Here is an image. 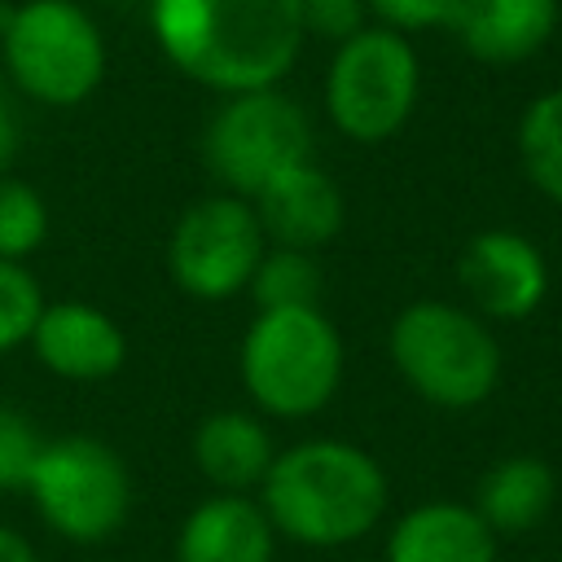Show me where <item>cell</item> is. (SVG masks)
<instances>
[{
	"label": "cell",
	"mask_w": 562,
	"mask_h": 562,
	"mask_svg": "<svg viewBox=\"0 0 562 562\" xmlns=\"http://www.w3.org/2000/svg\"><path fill=\"white\" fill-rule=\"evenodd\" d=\"M158 48L189 79L233 97L277 88L303 48V0H149Z\"/></svg>",
	"instance_id": "1"
},
{
	"label": "cell",
	"mask_w": 562,
	"mask_h": 562,
	"mask_svg": "<svg viewBox=\"0 0 562 562\" xmlns=\"http://www.w3.org/2000/svg\"><path fill=\"white\" fill-rule=\"evenodd\" d=\"M259 487L272 531L312 549L369 536L386 509L382 465L347 439H303L277 452Z\"/></svg>",
	"instance_id": "2"
},
{
	"label": "cell",
	"mask_w": 562,
	"mask_h": 562,
	"mask_svg": "<svg viewBox=\"0 0 562 562\" xmlns=\"http://www.w3.org/2000/svg\"><path fill=\"white\" fill-rule=\"evenodd\" d=\"M400 378L439 408H474L501 382V347L483 316L457 303H408L386 334Z\"/></svg>",
	"instance_id": "3"
},
{
	"label": "cell",
	"mask_w": 562,
	"mask_h": 562,
	"mask_svg": "<svg viewBox=\"0 0 562 562\" xmlns=\"http://www.w3.org/2000/svg\"><path fill=\"white\" fill-rule=\"evenodd\" d=\"M237 364L241 386L268 417H312L342 382V338L321 307L259 312Z\"/></svg>",
	"instance_id": "4"
},
{
	"label": "cell",
	"mask_w": 562,
	"mask_h": 562,
	"mask_svg": "<svg viewBox=\"0 0 562 562\" xmlns=\"http://www.w3.org/2000/svg\"><path fill=\"white\" fill-rule=\"evenodd\" d=\"M0 57L44 105H79L105 75V40L75 0H26L0 13Z\"/></svg>",
	"instance_id": "5"
},
{
	"label": "cell",
	"mask_w": 562,
	"mask_h": 562,
	"mask_svg": "<svg viewBox=\"0 0 562 562\" xmlns=\"http://www.w3.org/2000/svg\"><path fill=\"white\" fill-rule=\"evenodd\" d=\"M26 492L40 518L75 544L110 540L132 509V474L123 457L92 435L48 439L35 457Z\"/></svg>",
	"instance_id": "6"
},
{
	"label": "cell",
	"mask_w": 562,
	"mask_h": 562,
	"mask_svg": "<svg viewBox=\"0 0 562 562\" xmlns=\"http://www.w3.org/2000/svg\"><path fill=\"white\" fill-rule=\"evenodd\" d=\"M422 88L417 53L408 48L404 31L364 26L338 44L329 75H325V110L334 127L360 145H378L395 136Z\"/></svg>",
	"instance_id": "7"
},
{
	"label": "cell",
	"mask_w": 562,
	"mask_h": 562,
	"mask_svg": "<svg viewBox=\"0 0 562 562\" xmlns=\"http://www.w3.org/2000/svg\"><path fill=\"white\" fill-rule=\"evenodd\" d=\"M202 158L224 189L250 202L263 184L312 158V123L277 88L233 92L206 123Z\"/></svg>",
	"instance_id": "8"
},
{
	"label": "cell",
	"mask_w": 562,
	"mask_h": 562,
	"mask_svg": "<svg viewBox=\"0 0 562 562\" xmlns=\"http://www.w3.org/2000/svg\"><path fill=\"white\" fill-rule=\"evenodd\" d=\"M263 241L255 206L237 193H215L180 211L167 241V272L184 294L220 303L250 285L268 250Z\"/></svg>",
	"instance_id": "9"
},
{
	"label": "cell",
	"mask_w": 562,
	"mask_h": 562,
	"mask_svg": "<svg viewBox=\"0 0 562 562\" xmlns=\"http://www.w3.org/2000/svg\"><path fill=\"white\" fill-rule=\"evenodd\" d=\"M461 290L470 294L479 316L492 321H522L549 294V263L531 237L514 228L474 233L457 259Z\"/></svg>",
	"instance_id": "10"
},
{
	"label": "cell",
	"mask_w": 562,
	"mask_h": 562,
	"mask_svg": "<svg viewBox=\"0 0 562 562\" xmlns=\"http://www.w3.org/2000/svg\"><path fill=\"white\" fill-rule=\"evenodd\" d=\"M35 360L70 382H101L123 369L127 360V338L123 329L92 303L66 299V303H44L31 338Z\"/></svg>",
	"instance_id": "11"
},
{
	"label": "cell",
	"mask_w": 562,
	"mask_h": 562,
	"mask_svg": "<svg viewBox=\"0 0 562 562\" xmlns=\"http://www.w3.org/2000/svg\"><path fill=\"white\" fill-rule=\"evenodd\" d=\"M250 206H255L263 237L290 250H316L334 241L342 228V193L312 158L290 167L272 184H263L250 198Z\"/></svg>",
	"instance_id": "12"
},
{
	"label": "cell",
	"mask_w": 562,
	"mask_h": 562,
	"mask_svg": "<svg viewBox=\"0 0 562 562\" xmlns=\"http://www.w3.org/2000/svg\"><path fill=\"white\" fill-rule=\"evenodd\" d=\"M448 26L474 61L514 66L549 44L558 26V0H461Z\"/></svg>",
	"instance_id": "13"
},
{
	"label": "cell",
	"mask_w": 562,
	"mask_h": 562,
	"mask_svg": "<svg viewBox=\"0 0 562 562\" xmlns=\"http://www.w3.org/2000/svg\"><path fill=\"white\" fill-rule=\"evenodd\" d=\"M277 531L259 501L220 492L189 509L176 536V562H272Z\"/></svg>",
	"instance_id": "14"
},
{
	"label": "cell",
	"mask_w": 562,
	"mask_h": 562,
	"mask_svg": "<svg viewBox=\"0 0 562 562\" xmlns=\"http://www.w3.org/2000/svg\"><path fill=\"white\" fill-rule=\"evenodd\" d=\"M386 562H496V536L474 505L430 501L391 527Z\"/></svg>",
	"instance_id": "15"
},
{
	"label": "cell",
	"mask_w": 562,
	"mask_h": 562,
	"mask_svg": "<svg viewBox=\"0 0 562 562\" xmlns=\"http://www.w3.org/2000/svg\"><path fill=\"white\" fill-rule=\"evenodd\" d=\"M272 457H277L272 435L255 413L220 408V413H206L193 430V465L220 492L241 496V492L259 487Z\"/></svg>",
	"instance_id": "16"
},
{
	"label": "cell",
	"mask_w": 562,
	"mask_h": 562,
	"mask_svg": "<svg viewBox=\"0 0 562 562\" xmlns=\"http://www.w3.org/2000/svg\"><path fill=\"white\" fill-rule=\"evenodd\" d=\"M553 470L540 457H505L479 479L474 514L492 536H527L553 509Z\"/></svg>",
	"instance_id": "17"
},
{
	"label": "cell",
	"mask_w": 562,
	"mask_h": 562,
	"mask_svg": "<svg viewBox=\"0 0 562 562\" xmlns=\"http://www.w3.org/2000/svg\"><path fill=\"white\" fill-rule=\"evenodd\" d=\"M518 158L527 180L562 206V88L540 92L518 119Z\"/></svg>",
	"instance_id": "18"
},
{
	"label": "cell",
	"mask_w": 562,
	"mask_h": 562,
	"mask_svg": "<svg viewBox=\"0 0 562 562\" xmlns=\"http://www.w3.org/2000/svg\"><path fill=\"white\" fill-rule=\"evenodd\" d=\"M259 312H281V307H321V268L312 250H290L272 246L263 250L250 285Z\"/></svg>",
	"instance_id": "19"
},
{
	"label": "cell",
	"mask_w": 562,
	"mask_h": 562,
	"mask_svg": "<svg viewBox=\"0 0 562 562\" xmlns=\"http://www.w3.org/2000/svg\"><path fill=\"white\" fill-rule=\"evenodd\" d=\"M44 237H48L44 198L18 176H0V259L22 263L44 246Z\"/></svg>",
	"instance_id": "20"
},
{
	"label": "cell",
	"mask_w": 562,
	"mask_h": 562,
	"mask_svg": "<svg viewBox=\"0 0 562 562\" xmlns=\"http://www.w3.org/2000/svg\"><path fill=\"white\" fill-rule=\"evenodd\" d=\"M40 312H44V294L35 277L22 263L0 259V356L31 338Z\"/></svg>",
	"instance_id": "21"
},
{
	"label": "cell",
	"mask_w": 562,
	"mask_h": 562,
	"mask_svg": "<svg viewBox=\"0 0 562 562\" xmlns=\"http://www.w3.org/2000/svg\"><path fill=\"white\" fill-rule=\"evenodd\" d=\"M40 448H44V439L26 422V413L0 404V492L4 487H26Z\"/></svg>",
	"instance_id": "22"
},
{
	"label": "cell",
	"mask_w": 562,
	"mask_h": 562,
	"mask_svg": "<svg viewBox=\"0 0 562 562\" xmlns=\"http://www.w3.org/2000/svg\"><path fill=\"white\" fill-rule=\"evenodd\" d=\"M303 31L342 44L364 31V0H303Z\"/></svg>",
	"instance_id": "23"
},
{
	"label": "cell",
	"mask_w": 562,
	"mask_h": 562,
	"mask_svg": "<svg viewBox=\"0 0 562 562\" xmlns=\"http://www.w3.org/2000/svg\"><path fill=\"white\" fill-rule=\"evenodd\" d=\"M391 31H426V26H448L452 9L461 0H364Z\"/></svg>",
	"instance_id": "24"
},
{
	"label": "cell",
	"mask_w": 562,
	"mask_h": 562,
	"mask_svg": "<svg viewBox=\"0 0 562 562\" xmlns=\"http://www.w3.org/2000/svg\"><path fill=\"white\" fill-rule=\"evenodd\" d=\"M18 149H22V132H18V119H13V110L0 101V176H9V167H13Z\"/></svg>",
	"instance_id": "25"
},
{
	"label": "cell",
	"mask_w": 562,
	"mask_h": 562,
	"mask_svg": "<svg viewBox=\"0 0 562 562\" xmlns=\"http://www.w3.org/2000/svg\"><path fill=\"white\" fill-rule=\"evenodd\" d=\"M0 562H40V558H35V549H31L26 536L0 527Z\"/></svg>",
	"instance_id": "26"
}]
</instances>
